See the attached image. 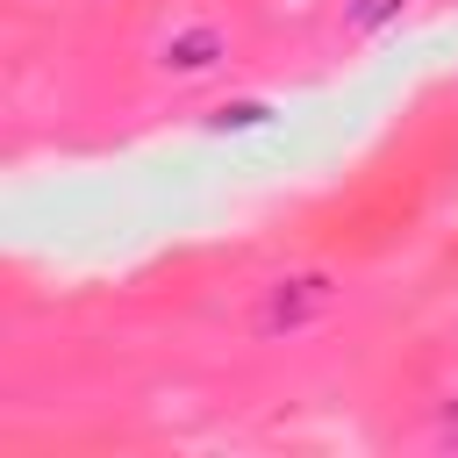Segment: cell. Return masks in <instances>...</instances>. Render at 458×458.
I'll return each instance as SVG.
<instances>
[{"instance_id":"cell-1","label":"cell","mask_w":458,"mask_h":458,"mask_svg":"<svg viewBox=\"0 0 458 458\" xmlns=\"http://www.w3.org/2000/svg\"><path fill=\"white\" fill-rule=\"evenodd\" d=\"M336 308H344V272H336V265H286V272H272V279L250 293L243 329H250L258 344H301V336H315Z\"/></svg>"},{"instance_id":"cell-2","label":"cell","mask_w":458,"mask_h":458,"mask_svg":"<svg viewBox=\"0 0 458 458\" xmlns=\"http://www.w3.org/2000/svg\"><path fill=\"white\" fill-rule=\"evenodd\" d=\"M229 50H236L229 21H215V14H186V21H172V29L150 43V72H157L165 86H200V79L229 72Z\"/></svg>"},{"instance_id":"cell-3","label":"cell","mask_w":458,"mask_h":458,"mask_svg":"<svg viewBox=\"0 0 458 458\" xmlns=\"http://www.w3.org/2000/svg\"><path fill=\"white\" fill-rule=\"evenodd\" d=\"M408 7H415V0H344V7H336V43H344V50H365V43L394 36V29L408 21Z\"/></svg>"},{"instance_id":"cell-4","label":"cell","mask_w":458,"mask_h":458,"mask_svg":"<svg viewBox=\"0 0 458 458\" xmlns=\"http://www.w3.org/2000/svg\"><path fill=\"white\" fill-rule=\"evenodd\" d=\"M208 136H243V129H272V100H222L208 122Z\"/></svg>"},{"instance_id":"cell-5","label":"cell","mask_w":458,"mask_h":458,"mask_svg":"<svg viewBox=\"0 0 458 458\" xmlns=\"http://www.w3.org/2000/svg\"><path fill=\"white\" fill-rule=\"evenodd\" d=\"M429 444H437L444 458H458V386H451V394L429 408Z\"/></svg>"}]
</instances>
